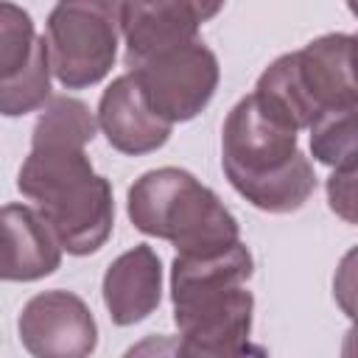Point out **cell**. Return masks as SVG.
I'll return each mask as SVG.
<instances>
[{"label":"cell","instance_id":"cell-4","mask_svg":"<svg viewBox=\"0 0 358 358\" xmlns=\"http://www.w3.org/2000/svg\"><path fill=\"white\" fill-rule=\"evenodd\" d=\"M137 232L168 241L176 255H215L241 241V227L224 201L185 168L145 171L126 196Z\"/></svg>","mask_w":358,"mask_h":358},{"label":"cell","instance_id":"cell-16","mask_svg":"<svg viewBox=\"0 0 358 358\" xmlns=\"http://www.w3.org/2000/svg\"><path fill=\"white\" fill-rule=\"evenodd\" d=\"M333 299L341 313L358 324V246L347 249L333 274Z\"/></svg>","mask_w":358,"mask_h":358},{"label":"cell","instance_id":"cell-5","mask_svg":"<svg viewBox=\"0 0 358 358\" xmlns=\"http://www.w3.org/2000/svg\"><path fill=\"white\" fill-rule=\"evenodd\" d=\"M50 70L64 90L103 81L117 59L120 3L67 0L56 3L45 22Z\"/></svg>","mask_w":358,"mask_h":358},{"label":"cell","instance_id":"cell-3","mask_svg":"<svg viewBox=\"0 0 358 358\" xmlns=\"http://www.w3.org/2000/svg\"><path fill=\"white\" fill-rule=\"evenodd\" d=\"M257 103L282 126L310 129L327 112L358 106L352 34H324L277 56L257 78Z\"/></svg>","mask_w":358,"mask_h":358},{"label":"cell","instance_id":"cell-7","mask_svg":"<svg viewBox=\"0 0 358 358\" xmlns=\"http://www.w3.org/2000/svg\"><path fill=\"white\" fill-rule=\"evenodd\" d=\"M48 39L34 31V20L14 3H0V112L20 117L45 109L50 95Z\"/></svg>","mask_w":358,"mask_h":358},{"label":"cell","instance_id":"cell-8","mask_svg":"<svg viewBox=\"0 0 358 358\" xmlns=\"http://www.w3.org/2000/svg\"><path fill=\"white\" fill-rule=\"evenodd\" d=\"M17 333L31 358H90L98 347L92 310L62 288L31 296L20 310Z\"/></svg>","mask_w":358,"mask_h":358},{"label":"cell","instance_id":"cell-10","mask_svg":"<svg viewBox=\"0 0 358 358\" xmlns=\"http://www.w3.org/2000/svg\"><path fill=\"white\" fill-rule=\"evenodd\" d=\"M221 3L157 0V3H120V36L126 45V67H134L162 50L199 39L201 22L215 17Z\"/></svg>","mask_w":358,"mask_h":358},{"label":"cell","instance_id":"cell-9","mask_svg":"<svg viewBox=\"0 0 358 358\" xmlns=\"http://www.w3.org/2000/svg\"><path fill=\"white\" fill-rule=\"evenodd\" d=\"M255 296L238 288L221 299L173 313L179 327V358H268L252 341Z\"/></svg>","mask_w":358,"mask_h":358},{"label":"cell","instance_id":"cell-14","mask_svg":"<svg viewBox=\"0 0 358 358\" xmlns=\"http://www.w3.org/2000/svg\"><path fill=\"white\" fill-rule=\"evenodd\" d=\"M3 221V280L6 282H34L53 274L62 266V243L28 204H6Z\"/></svg>","mask_w":358,"mask_h":358},{"label":"cell","instance_id":"cell-2","mask_svg":"<svg viewBox=\"0 0 358 358\" xmlns=\"http://www.w3.org/2000/svg\"><path fill=\"white\" fill-rule=\"evenodd\" d=\"M221 168L252 207L274 215L296 213L316 190L296 131L274 120L255 95H243L224 120Z\"/></svg>","mask_w":358,"mask_h":358},{"label":"cell","instance_id":"cell-15","mask_svg":"<svg viewBox=\"0 0 358 358\" xmlns=\"http://www.w3.org/2000/svg\"><path fill=\"white\" fill-rule=\"evenodd\" d=\"M310 154L333 171L358 168V106L327 112L310 129Z\"/></svg>","mask_w":358,"mask_h":358},{"label":"cell","instance_id":"cell-20","mask_svg":"<svg viewBox=\"0 0 358 358\" xmlns=\"http://www.w3.org/2000/svg\"><path fill=\"white\" fill-rule=\"evenodd\" d=\"M352 50H355V70H358V34H352Z\"/></svg>","mask_w":358,"mask_h":358},{"label":"cell","instance_id":"cell-21","mask_svg":"<svg viewBox=\"0 0 358 358\" xmlns=\"http://www.w3.org/2000/svg\"><path fill=\"white\" fill-rule=\"evenodd\" d=\"M347 8H350V11L355 14V17H358V3H347Z\"/></svg>","mask_w":358,"mask_h":358},{"label":"cell","instance_id":"cell-6","mask_svg":"<svg viewBox=\"0 0 358 358\" xmlns=\"http://www.w3.org/2000/svg\"><path fill=\"white\" fill-rule=\"evenodd\" d=\"M126 73L134 76L148 106L171 126L201 115L221 81L218 59L201 39L162 50Z\"/></svg>","mask_w":358,"mask_h":358},{"label":"cell","instance_id":"cell-18","mask_svg":"<svg viewBox=\"0 0 358 358\" xmlns=\"http://www.w3.org/2000/svg\"><path fill=\"white\" fill-rule=\"evenodd\" d=\"M120 358H179V338L173 336H145L131 344Z\"/></svg>","mask_w":358,"mask_h":358},{"label":"cell","instance_id":"cell-1","mask_svg":"<svg viewBox=\"0 0 358 358\" xmlns=\"http://www.w3.org/2000/svg\"><path fill=\"white\" fill-rule=\"evenodd\" d=\"M98 117L73 95H53L31 131V151L17 173V187L48 221L67 255L98 252L115 227L112 185L95 173L87 145Z\"/></svg>","mask_w":358,"mask_h":358},{"label":"cell","instance_id":"cell-11","mask_svg":"<svg viewBox=\"0 0 358 358\" xmlns=\"http://www.w3.org/2000/svg\"><path fill=\"white\" fill-rule=\"evenodd\" d=\"M98 126L106 134V143L129 157L151 154L162 148L173 131L145 101L140 84L131 73L117 76L98 101Z\"/></svg>","mask_w":358,"mask_h":358},{"label":"cell","instance_id":"cell-12","mask_svg":"<svg viewBox=\"0 0 358 358\" xmlns=\"http://www.w3.org/2000/svg\"><path fill=\"white\" fill-rule=\"evenodd\" d=\"M255 271L252 252L243 241L215 255H176L171 263V302L173 313L221 299L246 288Z\"/></svg>","mask_w":358,"mask_h":358},{"label":"cell","instance_id":"cell-17","mask_svg":"<svg viewBox=\"0 0 358 358\" xmlns=\"http://www.w3.org/2000/svg\"><path fill=\"white\" fill-rule=\"evenodd\" d=\"M324 190H327L330 210L341 221L358 227V168L355 171H333L324 182Z\"/></svg>","mask_w":358,"mask_h":358},{"label":"cell","instance_id":"cell-19","mask_svg":"<svg viewBox=\"0 0 358 358\" xmlns=\"http://www.w3.org/2000/svg\"><path fill=\"white\" fill-rule=\"evenodd\" d=\"M341 358H358V324H352V327L344 333V341H341Z\"/></svg>","mask_w":358,"mask_h":358},{"label":"cell","instance_id":"cell-13","mask_svg":"<svg viewBox=\"0 0 358 358\" xmlns=\"http://www.w3.org/2000/svg\"><path fill=\"white\" fill-rule=\"evenodd\" d=\"M103 305L117 327L137 324L148 319L162 299V260L159 255L137 243L117 255L103 274Z\"/></svg>","mask_w":358,"mask_h":358}]
</instances>
